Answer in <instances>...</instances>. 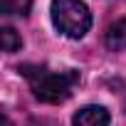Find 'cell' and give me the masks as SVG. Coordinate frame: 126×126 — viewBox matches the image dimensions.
Here are the masks:
<instances>
[{"label": "cell", "instance_id": "obj_3", "mask_svg": "<svg viewBox=\"0 0 126 126\" xmlns=\"http://www.w3.org/2000/svg\"><path fill=\"white\" fill-rule=\"evenodd\" d=\"M111 124V116L104 106L99 104H89V106H82L74 116H72V126H109Z\"/></svg>", "mask_w": 126, "mask_h": 126}, {"label": "cell", "instance_id": "obj_5", "mask_svg": "<svg viewBox=\"0 0 126 126\" xmlns=\"http://www.w3.org/2000/svg\"><path fill=\"white\" fill-rule=\"evenodd\" d=\"M32 8V0H0L3 15H27Z\"/></svg>", "mask_w": 126, "mask_h": 126}, {"label": "cell", "instance_id": "obj_4", "mask_svg": "<svg viewBox=\"0 0 126 126\" xmlns=\"http://www.w3.org/2000/svg\"><path fill=\"white\" fill-rule=\"evenodd\" d=\"M104 45L111 49V52H121L126 49V17L111 22L104 32Z\"/></svg>", "mask_w": 126, "mask_h": 126}, {"label": "cell", "instance_id": "obj_1", "mask_svg": "<svg viewBox=\"0 0 126 126\" xmlns=\"http://www.w3.org/2000/svg\"><path fill=\"white\" fill-rule=\"evenodd\" d=\"M20 74L27 79L35 99L45 101V104H62L67 101L74 92V87L79 84V72L67 69V72H52L47 67H37V64H22Z\"/></svg>", "mask_w": 126, "mask_h": 126}, {"label": "cell", "instance_id": "obj_2", "mask_svg": "<svg viewBox=\"0 0 126 126\" xmlns=\"http://www.w3.org/2000/svg\"><path fill=\"white\" fill-rule=\"evenodd\" d=\"M49 15L54 27L72 40H79L92 27V13L84 0H52Z\"/></svg>", "mask_w": 126, "mask_h": 126}, {"label": "cell", "instance_id": "obj_6", "mask_svg": "<svg viewBox=\"0 0 126 126\" xmlns=\"http://www.w3.org/2000/svg\"><path fill=\"white\" fill-rule=\"evenodd\" d=\"M0 37H3V49L5 52H17L22 47V40H20V35L13 27H3L0 30Z\"/></svg>", "mask_w": 126, "mask_h": 126}]
</instances>
